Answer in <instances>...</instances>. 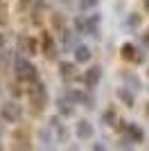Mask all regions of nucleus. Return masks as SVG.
<instances>
[{"label":"nucleus","instance_id":"obj_19","mask_svg":"<svg viewBox=\"0 0 149 151\" xmlns=\"http://www.w3.org/2000/svg\"><path fill=\"white\" fill-rule=\"evenodd\" d=\"M7 16H9V12H7V5L0 0V25H7V20H9Z\"/></svg>","mask_w":149,"mask_h":151},{"label":"nucleus","instance_id":"obj_23","mask_svg":"<svg viewBox=\"0 0 149 151\" xmlns=\"http://www.w3.org/2000/svg\"><path fill=\"white\" fill-rule=\"evenodd\" d=\"M129 23H131V25H138V23H140V16H136V14H133V16L129 18Z\"/></svg>","mask_w":149,"mask_h":151},{"label":"nucleus","instance_id":"obj_5","mask_svg":"<svg viewBox=\"0 0 149 151\" xmlns=\"http://www.w3.org/2000/svg\"><path fill=\"white\" fill-rule=\"evenodd\" d=\"M120 54H122L124 61H129V63H142L145 61V52L133 43H124L122 50H120Z\"/></svg>","mask_w":149,"mask_h":151},{"label":"nucleus","instance_id":"obj_12","mask_svg":"<svg viewBox=\"0 0 149 151\" xmlns=\"http://www.w3.org/2000/svg\"><path fill=\"white\" fill-rule=\"evenodd\" d=\"M74 131H77V138L79 140H88V138H93V124H90V122L88 120H81V122H77V129H74Z\"/></svg>","mask_w":149,"mask_h":151},{"label":"nucleus","instance_id":"obj_4","mask_svg":"<svg viewBox=\"0 0 149 151\" xmlns=\"http://www.w3.org/2000/svg\"><path fill=\"white\" fill-rule=\"evenodd\" d=\"M99 14H90V16H86V18H74V27H77V32H86V34H90V36H97V25H99Z\"/></svg>","mask_w":149,"mask_h":151},{"label":"nucleus","instance_id":"obj_10","mask_svg":"<svg viewBox=\"0 0 149 151\" xmlns=\"http://www.w3.org/2000/svg\"><path fill=\"white\" fill-rule=\"evenodd\" d=\"M74 101L70 99L68 95H61L59 99H56V108H59V115H66V117H70V115L74 113Z\"/></svg>","mask_w":149,"mask_h":151},{"label":"nucleus","instance_id":"obj_9","mask_svg":"<svg viewBox=\"0 0 149 151\" xmlns=\"http://www.w3.org/2000/svg\"><path fill=\"white\" fill-rule=\"evenodd\" d=\"M59 75H61L66 81H74V79L79 77V72H77V65H74V63L61 61L59 63Z\"/></svg>","mask_w":149,"mask_h":151},{"label":"nucleus","instance_id":"obj_6","mask_svg":"<svg viewBox=\"0 0 149 151\" xmlns=\"http://www.w3.org/2000/svg\"><path fill=\"white\" fill-rule=\"evenodd\" d=\"M99 81H102V65L88 68L86 75H84V86H86V90H95Z\"/></svg>","mask_w":149,"mask_h":151},{"label":"nucleus","instance_id":"obj_15","mask_svg":"<svg viewBox=\"0 0 149 151\" xmlns=\"http://www.w3.org/2000/svg\"><path fill=\"white\" fill-rule=\"evenodd\" d=\"M50 126L56 129V133H59V142H68V129H66L63 124H59V117H52V120H50Z\"/></svg>","mask_w":149,"mask_h":151},{"label":"nucleus","instance_id":"obj_28","mask_svg":"<svg viewBox=\"0 0 149 151\" xmlns=\"http://www.w3.org/2000/svg\"><path fill=\"white\" fill-rule=\"evenodd\" d=\"M147 75H149V70H147Z\"/></svg>","mask_w":149,"mask_h":151},{"label":"nucleus","instance_id":"obj_2","mask_svg":"<svg viewBox=\"0 0 149 151\" xmlns=\"http://www.w3.org/2000/svg\"><path fill=\"white\" fill-rule=\"evenodd\" d=\"M14 72H16V79H18V81H25V83L38 79L36 65L25 57H16V61H14Z\"/></svg>","mask_w":149,"mask_h":151},{"label":"nucleus","instance_id":"obj_1","mask_svg":"<svg viewBox=\"0 0 149 151\" xmlns=\"http://www.w3.org/2000/svg\"><path fill=\"white\" fill-rule=\"evenodd\" d=\"M27 99L34 108H41L48 104V88H45V83L41 79H34V81L27 83Z\"/></svg>","mask_w":149,"mask_h":151},{"label":"nucleus","instance_id":"obj_13","mask_svg":"<svg viewBox=\"0 0 149 151\" xmlns=\"http://www.w3.org/2000/svg\"><path fill=\"white\" fill-rule=\"evenodd\" d=\"M90 47H86V45H77L74 47V61H79V63H86L90 61Z\"/></svg>","mask_w":149,"mask_h":151},{"label":"nucleus","instance_id":"obj_25","mask_svg":"<svg viewBox=\"0 0 149 151\" xmlns=\"http://www.w3.org/2000/svg\"><path fill=\"white\" fill-rule=\"evenodd\" d=\"M142 41L147 43V47H149V32H147V34H142Z\"/></svg>","mask_w":149,"mask_h":151},{"label":"nucleus","instance_id":"obj_17","mask_svg":"<svg viewBox=\"0 0 149 151\" xmlns=\"http://www.w3.org/2000/svg\"><path fill=\"white\" fill-rule=\"evenodd\" d=\"M124 81H127V86H129V88L133 90V93L142 88V83H140V79H138V77L133 75V72H124Z\"/></svg>","mask_w":149,"mask_h":151},{"label":"nucleus","instance_id":"obj_22","mask_svg":"<svg viewBox=\"0 0 149 151\" xmlns=\"http://www.w3.org/2000/svg\"><path fill=\"white\" fill-rule=\"evenodd\" d=\"M32 5H34V0H20L18 9H20V12H25V9H27V7H32Z\"/></svg>","mask_w":149,"mask_h":151},{"label":"nucleus","instance_id":"obj_14","mask_svg":"<svg viewBox=\"0 0 149 151\" xmlns=\"http://www.w3.org/2000/svg\"><path fill=\"white\" fill-rule=\"evenodd\" d=\"M12 61H16V57H14V52L9 50H0V70H9L12 68Z\"/></svg>","mask_w":149,"mask_h":151},{"label":"nucleus","instance_id":"obj_16","mask_svg":"<svg viewBox=\"0 0 149 151\" xmlns=\"http://www.w3.org/2000/svg\"><path fill=\"white\" fill-rule=\"evenodd\" d=\"M118 97L120 101H124V106H133V95H131V88L129 86H122V88H118Z\"/></svg>","mask_w":149,"mask_h":151},{"label":"nucleus","instance_id":"obj_11","mask_svg":"<svg viewBox=\"0 0 149 151\" xmlns=\"http://www.w3.org/2000/svg\"><path fill=\"white\" fill-rule=\"evenodd\" d=\"M127 138L131 140V142H133V145H140V142H142L145 140V131H142V126H138V124H127Z\"/></svg>","mask_w":149,"mask_h":151},{"label":"nucleus","instance_id":"obj_7","mask_svg":"<svg viewBox=\"0 0 149 151\" xmlns=\"http://www.w3.org/2000/svg\"><path fill=\"white\" fill-rule=\"evenodd\" d=\"M43 54L48 61H56V57H59V47H56L50 32H43Z\"/></svg>","mask_w":149,"mask_h":151},{"label":"nucleus","instance_id":"obj_24","mask_svg":"<svg viewBox=\"0 0 149 151\" xmlns=\"http://www.w3.org/2000/svg\"><path fill=\"white\" fill-rule=\"evenodd\" d=\"M5 43H7V36H5V34H0V50L5 47Z\"/></svg>","mask_w":149,"mask_h":151},{"label":"nucleus","instance_id":"obj_3","mask_svg":"<svg viewBox=\"0 0 149 151\" xmlns=\"http://www.w3.org/2000/svg\"><path fill=\"white\" fill-rule=\"evenodd\" d=\"M0 117L5 122H9V124H16V122L23 120V106L18 101H5L0 106Z\"/></svg>","mask_w":149,"mask_h":151},{"label":"nucleus","instance_id":"obj_8","mask_svg":"<svg viewBox=\"0 0 149 151\" xmlns=\"http://www.w3.org/2000/svg\"><path fill=\"white\" fill-rule=\"evenodd\" d=\"M18 52L30 54V57L38 54V43H36V38H32V36H20V38H18Z\"/></svg>","mask_w":149,"mask_h":151},{"label":"nucleus","instance_id":"obj_20","mask_svg":"<svg viewBox=\"0 0 149 151\" xmlns=\"http://www.w3.org/2000/svg\"><path fill=\"white\" fill-rule=\"evenodd\" d=\"M38 138H41V142H43L45 147H50L52 138H50V131H48V129H41V131H38Z\"/></svg>","mask_w":149,"mask_h":151},{"label":"nucleus","instance_id":"obj_21","mask_svg":"<svg viewBox=\"0 0 149 151\" xmlns=\"http://www.w3.org/2000/svg\"><path fill=\"white\" fill-rule=\"evenodd\" d=\"M99 5V0H79V7L86 12V9H93V7Z\"/></svg>","mask_w":149,"mask_h":151},{"label":"nucleus","instance_id":"obj_18","mask_svg":"<svg viewBox=\"0 0 149 151\" xmlns=\"http://www.w3.org/2000/svg\"><path fill=\"white\" fill-rule=\"evenodd\" d=\"M74 36H77V34H74L72 29H68V27H66V29L61 32V38H63V45H66V47H70V45L74 43Z\"/></svg>","mask_w":149,"mask_h":151},{"label":"nucleus","instance_id":"obj_27","mask_svg":"<svg viewBox=\"0 0 149 151\" xmlns=\"http://www.w3.org/2000/svg\"><path fill=\"white\" fill-rule=\"evenodd\" d=\"M0 135H2V126H0Z\"/></svg>","mask_w":149,"mask_h":151},{"label":"nucleus","instance_id":"obj_26","mask_svg":"<svg viewBox=\"0 0 149 151\" xmlns=\"http://www.w3.org/2000/svg\"><path fill=\"white\" fill-rule=\"evenodd\" d=\"M145 9H147V12H149V0H145Z\"/></svg>","mask_w":149,"mask_h":151}]
</instances>
